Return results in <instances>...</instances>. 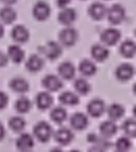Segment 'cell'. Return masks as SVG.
<instances>
[{
    "label": "cell",
    "mask_w": 136,
    "mask_h": 152,
    "mask_svg": "<svg viewBox=\"0 0 136 152\" xmlns=\"http://www.w3.org/2000/svg\"><path fill=\"white\" fill-rule=\"evenodd\" d=\"M78 40V32L75 28L67 26L59 32V42L65 47H72Z\"/></svg>",
    "instance_id": "cell-1"
},
{
    "label": "cell",
    "mask_w": 136,
    "mask_h": 152,
    "mask_svg": "<svg viewBox=\"0 0 136 152\" xmlns=\"http://www.w3.org/2000/svg\"><path fill=\"white\" fill-rule=\"evenodd\" d=\"M33 134L42 143H46L52 137V127L47 122H39L33 128Z\"/></svg>",
    "instance_id": "cell-2"
},
{
    "label": "cell",
    "mask_w": 136,
    "mask_h": 152,
    "mask_svg": "<svg viewBox=\"0 0 136 152\" xmlns=\"http://www.w3.org/2000/svg\"><path fill=\"white\" fill-rule=\"evenodd\" d=\"M126 17V11L123 5L113 4L107 12V19L113 25L121 23Z\"/></svg>",
    "instance_id": "cell-3"
},
{
    "label": "cell",
    "mask_w": 136,
    "mask_h": 152,
    "mask_svg": "<svg viewBox=\"0 0 136 152\" xmlns=\"http://www.w3.org/2000/svg\"><path fill=\"white\" fill-rule=\"evenodd\" d=\"M32 14H33V17L36 18L39 21H45L49 18L51 14L50 7L47 2L40 0L34 4L33 9H32Z\"/></svg>",
    "instance_id": "cell-4"
},
{
    "label": "cell",
    "mask_w": 136,
    "mask_h": 152,
    "mask_svg": "<svg viewBox=\"0 0 136 152\" xmlns=\"http://www.w3.org/2000/svg\"><path fill=\"white\" fill-rule=\"evenodd\" d=\"M121 31L116 28H107L101 34V41L104 45L113 46L121 40Z\"/></svg>",
    "instance_id": "cell-5"
},
{
    "label": "cell",
    "mask_w": 136,
    "mask_h": 152,
    "mask_svg": "<svg viewBox=\"0 0 136 152\" xmlns=\"http://www.w3.org/2000/svg\"><path fill=\"white\" fill-rule=\"evenodd\" d=\"M43 51H44L45 56L47 58L51 59V61L56 59L63 53V49H61L60 44L57 42H54V41H50V42L47 43L44 48H43Z\"/></svg>",
    "instance_id": "cell-6"
},
{
    "label": "cell",
    "mask_w": 136,
    "mask_h": 152,
    "mask_svg": "<svg viewBox=\"0 0 136 152\" xmlns=\"http://www.w3.org/2000/svg\"><path fill=\"white\" fill-rule=\"evenodd\" d=\"M43 87L49 92H57L63 88V81L58 76L55 75H49L45 76L42 81Z\"/></svg>",
    "instance_id": "cell-7"
},
{
    "label": "cell",
    "mask_w": 136,
    "mask_h": 152,
    "mask_svg": "<svg viewBox=\"0 0 136 152\" xmlns=\"http://www.w3.org/2000/svg\"><path fill=\"white\" fill-rule=\"evenodd\" d=\"M134 68L130 64H121L115 70V76L119 81H128L133 77Z\"/></svg>",
    "instance_id": "cell-8"
},
{
    "label": "cell",
    "mask_w": 136,
    "mask_h": 152,
    "mask_svg": "<svg viewBox=\"0 0 136 152\" xmlns=\"http://www.w3.org/2000/svg\"><path fill=\"white\" fill-rule=\"evenodd\" d=\"M106 106L103 100L94 99L87 104V113L94 118H99L104 114Z\"/></svg>",
    "instance_id": "cell-9"
},
{
    "label": "cell",
    "mask_w": 136,
    "mask_h": 152,
    "mask_svg": "<svg viewBox=\"0 0 136 152\" xmlns=\"http://www.w3.org/2000/svg\"><path fill=\"white\" fill-rule=\"evenodd\" d=\"M16 146L21 152L30 151L34 146V140L29 133H22L16 141Z\"/></svg>",
    "instance_id": "cell-10"
},
{
    "label": "cell",
    "mask_w": 136,
    "mask_h": 152,
    "mask_svg": "<svg viewBox=\"0 0 136 152\" xmlns=\"http://www.w3.org/2000/svg\"><path fill=\"white\" fill-rule=\"evenodd\" d=\"M76 19H77V13L75 10L71 7L63 9L58 15V21L65 26H70L71 24H73Z\"/></svg>",
    "instance_id": "cell-11"
},
{
    "label": "cell",
    "mask_w": 136,
    "mask_h": 152,
    "mask_svg": "<svg viewBox=\"0 0 136 152\" xmlns=\"http://www.w3.org/2000/svg\"><path fill=\"white\" fill-rule=\"evenodd\" d=\"M57 71H58V74L61 78L67 79V80H70V79L74 78V76H75V74H76L75 66L69 61L61 63L60 65H59Z\"/></svg>",
    "instance_id": "cell-12"
},
{
    "label": "cell",
    "mask_w": 136,
    "mask_h": 152,
    "mask_svg": "<svg viewBox=\"0 0 136 152\" xmlns=\"http://www.w3.org/2000/svg\"><path fill=\"white\" fill-rule=\"evenodd\" d=\"M12 38L15 42L19 44L26 43L29 39V31L28 29L23 25H17L12 30Z\"/></svg>",
    "instance_id": "cell-13"
},
{
    "label": "cell",
    "mask_w": 136,
    "mask_h": 152,
    "mask_svg": "<svg viewBox=\"0 0 136 152\" xmlns=\"http://www.w3.org/2000/svg\"><path fill=\"white\" fill-rule=\"evenodd\" d=\"M107 12L108 10L101 2H94L88 9V14L94 20H102L107 16Z\"/></svg>",
    "instance_id": "cell-14"
},
{
    "label": "cell",
    "mask_w": 136,
    "mask_h": 152,
    "mask_svg": "<svg viewBox=\"0 0 136 152\" xmlns=\"http://www.w3.org/2000/svg\"><path fill=\"white\" fill-rule=\"evenodd\" d=\"M70 123H71V126L76 130H83L87 127L88 119L82 113H76L71 117Z\"/></svg>",
    "instance_id": "cell-15"
},
{
    "label": "cell",
    "mask_w": 136,
    "mask_h": 152,
    "mask_svg": "<svg viewBox=\"0 0 136 152\" xmlns=\"http://www.w3.org/2000/svg\"><path fill=\"white\" fill-rule=\"evenodd\" d=\"M90 54L92 58L97 61H104L108 58L109 50L102 44H95L90 49Z\"/></svg>",
    "instance_id": "cell-16"
},
{
    "label": "cell",
    "mask_w": 136,
    "mask_h": 152,
    "mask_svg": "<svg viewBox=\"0 0 136 152\" xmlns=\"http://www.w3.org/2000/svg\"><path fill=\"white\" fill-rule=\"evenodd\" d=\"M36 106H38L40 110H48L52 106L53 104V98L52 96L50 95V93L48 92H41V93L38 94L36 98Z\"/></svg>",
    "instance_id": "cell-17"
},
{
    "label": "cell",
    "mask_w": 136,
    "mask_h": 152,
    "mask_svg": "<svg viewBox=\"0 0 136 152\" xmlns=\"http://www.w3.org/2000/svg\"><path fill=\"white\" fill-rule=\"evenodd\" d=\"M55 137V141L57 142L60 145H68L70 144L74 139V134L69 128H65V127H63V128H59L58 130L55 132L54 134Z\"/></svg>",
    "instance_id": "cell-18"
},
{
    "label": "cell",
    "mask_w": 136,
    "mask_h": 152,
    "mask_svg": "<svg viewBox=\"0 0 136 152\" xmlns=\"http://www.w3.org/2000/svg\"><path fill=\"white\" fill-rule=\"evenodd\" d=\"M43 67H44V61L38 54L30 55L29 58L26 61V69L29 72H32V73L39 72L40 70H42Z\"/></svg>",
    "instance_id": "cell-19"
},
{
    "label": "cell",
    "mask_w": 136,
    "mask_h": 152,
    "mask_svg": "<svg viewBox=\"0 0 136 152\" xmlns=\"http://www.w3.org/2000/svg\"><path fill=\"white\" fill-rule=\"evenodd\" d=\"M9 87L14 92L19 94H24L29 90L28 83L22 77H15V78L12 79L11 83H9Z\"/></svg>",
    "instance_id": "cell-20"
},
{
    "label": "cell",
    "mask_w": 136,
    "mask_h": 152,
    "mask_svg": "<svg viewBox=\"0 0 136 152\" xmlns=\"http://www.w3.org/2000/svg\"><path fill=\"white\" fill-rule=\"evenodd\" d=\"M7 56H9L15 64H20L24 61L25 53H24L23 49H22L19 45H12V46L9 47Z\"/></svg>",
    "instance_id": "cell-21"
},
{
    "label": "cell",
    "mask_w": 136,
    "mask_h": 152,
    "mask_svg": "<svg viewBox=\"0 0 136 152\" xmlns=\"http://www.w3.org/2000/svg\"><path fill=\"white\" fill-rule=\"evenodd\" d=\"M79 71L85 77H90L96 74L97 66L95 65L94 61H89V59H83L79 64Z\"/></svg>",
    "instance_id": "cell-22"
},
{
    "label": "cell",
    "mask_w": 136,
    "mask_h": 152,
    "mask_svg": "<svg viewBox=\"0 0 136 152\" xmlns=\"http://www.w3.org/2000/svg\"><path fill=\"white\" fill-rule=\"evenodd\" d=\"M119 52L126 58H131L136 54V44L131 40H126L119 47Z\"/></svg>",
    "instance_id": "cell-23"
},
{
    "label": "cell",
    "mask_w": 136,
    "mask_h": 152,
    "mask_svg": "<svg viewBox=\"0 0 136 152\" xmlns=\"http://www.w3.org/2000/svg\"><path fill=\"white\" fill-rule=\"evenodd\" d=\"M100 132L103 137H111L117 132V126L112 120L104 121L100 125Z\"/></svg>",
    "instance_id": "cell-24"
},
{
    "label": "cell",
    "mask_w": 136,
    "mask_h": 152,
    "mask_svg": "<svg viewBox=\"0 0 136 152\" xmlns=\"http://www.w3.org/2000/svg\"><path fill=\"white\" fill-rule=\"evenodd\" d=\"M107 114H108V117L110 120L116 121L124 116V114H125V108H124V106L121 105V104L113 103L108 107Z\"/></svg>",
    "instance_id": "cell-25"
},
{
    "label": "cell",
    "mask_w": 136,
    "mask_h": 152,
    "mask_svg": "<svg viewBox=\"0 0 136 152\" xmlns=\"http://www.w3.org/2000/svg\"><path fill=\"white\" fill-rule=\"evenodd\" d=\"M59 101L63 105L73 106V105H77L79 103V98L73 92H63L59 96Z\"/></svg>",
    "instance_id": "cell-26"
},
{
    "label": "cell",
    "mask_w": 136,
    "mask_h": 152,
    "mask_svg": "<svg viewBox=\"0 0 136 152\" xmlns=\"http://www.w3.org/2000/svg\"><path fill=\"white\" fill-rule=\"evenodd\" d=\"M0 17L3 23L5 24H12L17 19V13L14 9L9 7H5L0 12Z\"/></svg>",
    "instance_id": "cell-27"
},
{
    "label": "cell",
    "mask_w": 136,
    "mask_h": 152,
    "mask_svg": "<svg viewBox=\"0 0 136 152\" xmlns=\"http://www.w3.org/2000/svg\"><path fill=\"white\" fill-rule=\"evenodd\" d=\"M50 117L52 119L53 122L57 123V124H61L63 123L68 118V114H67V110H65L63 107H55L51 110V114Z\"/></svg>",
    "instance_id": "cell-28"
},
{
    "label": "cell",
    "mask_w": 136,
    "mask_h": 152,
    "mask_svg": "<svg viewBox=\"0 0 136 152\" xmlns=\"http://www.w3.org/2000/svg\"><path fill=\"white\" fill-rule=\"evenodd\" d=\"M15 108L18 113L20 114H26L30 110L31 108V102L28 98L26 97H20L19 99L16 101Z\"/></svg>",
    "instance_id": "cell-29"
},
{
    "label": "cell",
    "mask_w": 136,
    "mask_h": 152,
    "mask_svg": "<svg viewBox=\"0 0 136 152\" xmlns=\"http://www.w3.org/2000/svg\"><path fill=\"white\" fill-rule=\"evenodd\" d=\"M74 88H75L76 92L80 95H86L90 91V85L84 78L76 79L75 83H74Z\"/></svg>",
    "instance_id": "cell-30"
},
{
    "label": "cell",
    "mask_w": 136,
    "mask_h": 152,
    "mask_svg": "<svg viewBox=\"0 0 136 152\" xmlns=\"http://www.w3.org/2000/svg\"><path fill=\"white\" fill-rule=\"evenodd\" d=\"M9 125L11 129L15 132H21L26 126V122L22 117H13L9 119Z\"/></svg>",
    "instance_id": "cell-31"
},
{
    "label": "cell",
    "mask_w": 136,
    "mask_h": 152,
    "mask_svg": "<svg viewBox=\"0 0 136 152\" xmlns=\"http://www.w3.org/2000/svg\"><path fill=\"white\" fill-rule=\"evenodd\" d=\"M123 130L127 137H136V120L128 119L123 123Z\"/></svg>",
    "instance_id": "cell-32"
},
{
    "label": "cell",
    "mask_w": 136,
    "mask_h": 152,
    "mask_svg": "<svg viewBox=\"0 0 136 152\" xmlns=\"http://www.w3.org/2000/svg\"><path fill=\"white\" fill-rule=\"evenodd\" d=\"M115 148L119 152H128L131 148V141L127 137H119L115 143Z\"/></svg>",
    "instance_id": "cell-33"
},
{
    "label": "cell",
    "mask_w": 136,
    "mask_h": 152,
    "mask_svg": "<svg viewBox=\"0 0 136 152\" xmlns=\"http://www.w3.org/2000/svg\"><path fill=\"white\" fill-rule=\"evenodd\" d=\"M71 2V0H56V4L60 7L61 10L65 9V7H68V4Z\"/></svg>",
    "instance_id": "cell-34"
},
{
    "label": "cell",
    "mask_w": 136,
    "mask_h": 152,
    "mask_svg": "<svg viewBox=\"0 0 136 152\" xmlns=\"http://www.w3.org/2000/svg\"><path fill=\"white\" fill-rule=\"evenodd\" d=\"M0 101H1V104H0V106H1V108H4L5 106H7V96L5 95L4 93H1V97H0Z\"/></svg>",
    "instance_id": "cell-35"
},
{
    "label": "cell",
    "mask_w": 136,
    "mask_h": 152,
    "mask_svg": "<svg viewBox=\"0 0 136 152\" xmlns=\"http://www.w3.org/2000/svg\"><path fill=\"white\" fill-rule=\"evenodd\" d=\"M104 150H105L104 148L100 147V146L95 145V146H92L89 150H88V152H104Z\"/></svg>",
    "instance_id": "cell-36"
},
{
    "label": "cell",
    "mask_w": 136,
    "mask_h": 152,
    "mask_svg": "<svg viewBox=\"0 0 136 152\" xmlns=\"http://www.w3.org/2000/svg\"><path fill=\"white\" fill-rule=\"evenodd\" d=\"M7 58H9V56H5L3 53H1V54H0V59H1V67H4L5 64H7Z\"/></svg>",
    "instance_id": "cell-37"
},
{
    "label": "cell",
    "mask_w": 136,
    "mask_h": 152,
    "mask_svg": "<svg viewBox=\"0 0 136 152\" xmlns=\"http://www.w3.org/2000/svg\"><path fill=\"white\" fill-rule=\"evenodd\" d=\"M1 1L7 5H12V4H14V3L17 2L18 0H1Z\"/></svg>",
    "instance_id": "cell-38"
},
{
    "label": "cell",
    "mask_w": 136,
    "mask_h": 152,
    "mask_svg": "<svg viewBox=\"0 0 136 152\" xmlns=\"http://www.w3.org/2000/svg\"><path fill=\"white\" fill-rule=\"evenodd\" d=\"M50 152H63L61 149H59V148H54V149H52Z\"/></svg>",
    "instance_id": "cell-39"
},
{
    "label": "cell",
    "mask_w": 136,
    "mask_h": 152,
    "mask_svg": "<svg viewBox=\"0 0 136 152\" xmlns=\"http://www.w3.org/2000/svg\"><path fill=\"white\" fill-rule=\"evenodd\" d=\"M133 115H134V117L136 118V105L134 106V108H133Z\"/></svg>",
    "instance_id": "cell-40"
},
{
    "label": "cell",
    "mask_w": 136,
    "mask_h": 152,
    "mask_svg": "<svg viewBox=\"0 0 136 152\" xmlns=\"http://www.w3.org/2000/svg\"><path fill=\"white\" fill-rule=\"evenodd\" d=\"M133 92H134V93H135V95H136V83L133 86Z\"/></svg>",
    "instance_id": "cell-41"
},
{
    "label": "cell",
    "mask_w": 136,
    "mask_h": 152,
    "mask_svg": "<svg viewBox=\"0 0 136 152\" xmlns=\"http://www.w3.org/2000/svg\"><path fill=\"white\" fill-rule=\"evenodd\" d=\"M70 152H80L79 150H71Z\"/></svg>",
    "instance_id": "cell-42"
},
{
    "label": "cell",
    "mask_w": 136,
    "mask_h": 152,
    "mask_svg": "<svg viewBox=\"0 0 136 152\" xmlns=\"http://www.w3.org/2000/svg\"><path fill=\"white\" fill-rule=\"evenodd\" d=\"M24 152H31V151H24Z\"/></svg>",
    "instance_id": "cell-43"
},
{
    "label": "cell",
    "mask_w": 136,
    "mask_h": 152,
    "mask_svg": "<svg viewBox=\"0 0 136 152\" xmlns=\"http://www.w3.org/2000/svg\"><path fill=\"white\" fill-rule=\"evenodd\" d=\"M135 34H136V30H135Z\"/></svg>",
    "instance_id": "cell-44"
},
{
    "label": "cell",
    "mask_w": 136,
    "mask_h": 152,
    "mask_svg": "<svg viewBox=\"0 0 136 152\" xmlns=\"http://www.w3.org/2000/svg\"><path fill=\"white\" fill-rule=\"evenodd\" d=\"M116 152H119V151H116Z\"/></svg>",
    "instance_id": "cell-45"
}]
</instances>
